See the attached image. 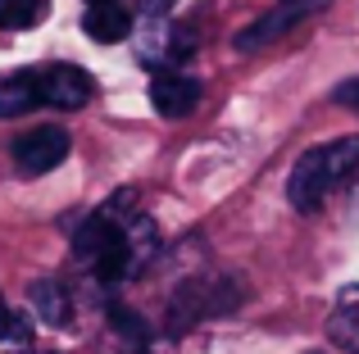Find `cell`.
<instances>
[{"mask_svg":"<svg viewBox=\"0 0 359 354\" xmlns=\"http://www.w3.org/2000/svg\"><path fill=\"white\" fill-rule=\"evenodd\" d=\"M159 255V227L132 191H114L96 213L73 227V259L91 273V282L118 286L141 277Z\"/></svg>","mask_w":359,"mask_h":354,"instance_id":"1","label":"cell"},{"mask_svg":"<svg viewBox=\"0 0 359 354\" xmlns=\"http://www.w3.org/2000/svg\"><path fill=\"white\" fill-rule=\"evenodd\" d=\"M359 173V136H337L314 150H305L296 160V169L287 177V200L296 213H318L332 191H341L346 182Z\"/></svg>","mask_w":359,"mask_h":354,"instance_id":"2","label":"cell"},{"mask_svg":"<svg viewBox=\"0 0 359 354\" xmlns=\"http://www.w3.org/2000/svg\"><path fill=\"white\" fill-rule=\"evenodd\" d=\"M245 300V286L232 273H201V277H187L173 295H168V337H187L196 323L205 318H219V313H232Z\"/></svg>","mask_w":359,"mask_h":354,"instance_id":"3","label":"cell"},{"mask_svg":"<svg viewBox=\"0 0 359 354\" xmlns=\"http://www.w3.org/2000/svg\"><path fill=\"white\" fill-rule=\"evenodd\" d=\"M96 96V82L78 64H41L36 69V100L50 109H82Z\"/></svg>","mask_w":359,"mask_h":354,"instance_id":"4","label":"cell"},{"mask_svg":"<svg viewBox=\"0 0 359 354\" xmlns=\"http://www.w3.org/2000/svg\"><path fill=\"white\" fill-rule=\"evenodd\" d=\"M69 150H73V136L64 132V127H32V132H23L9 146V155H14V164H18L23 177H41V173L60 169V164L69 160Z\"/></svg>","mask_w":359,"mask_h":354,"instance_id":"5","label":"cell"},{"mask_svg":"<svg viewBox=\"0 0 359 354\" xmlns=\"http://www.w3.org/2000/svg\"><path fill=\"white\" fill-rule=\"evenodd\" d=\"M327 0H278L259 23H250L245 32H237V50H264L269 41H278L282 32H291L296 23H305L309 14H318Z\"/></svg>","mask_w":359,"mask_h":354,"instance_id":"6","label":"cell"},{"mask_svg":"<svg viewBox=\"0 0 359 354\" xmlns=\"http://www.w3.org/2000/svg\"><path fill=\"white\" fill-rule=\"evenodd\" d=\"M201 82L196 78H187V73H177V69H164V73H155V82H150V105L159 109L164 118H187V114H196V105H201Z\"/></svg>","mask_w":359,"mask_h":354,"instance_id":"7","label":"cell"},{"mask_svg":"<svg viewBox=\"0 0 359 354\" xmlns=\"http://www.w3.org/2000/svg\"><path fill=\"white\" fill-rule=\"evenodd\" d=\"M27 304L46 327H69L73 323V291L64 286V277H36L27 286Z\"/></svg>","mask_w":359,"mask_h":354,"instance_id":"8","label":"cell"},{"mask_svg":"<svg viewBox=\"0 0 359 354\" xmlns=\"http://www.w3.org/2000/svg\"><path fill=\"white\" fill-rule=\"evenodd\" d=\"M82 32L100 45H118V41L132 36V14L123 5H114V0H96V5L82 14Z\"/></svg>","mask_w":359,"mask_h":354,"instance_id":"9","label":"cell"},{"mask_svg":"<svg viewBox=\"0 0 359 354\" xmlns=\"http://www.w3.org/2000/svg\"><path fill=\"white\" fill-rule=\"evenodd\" d=\"M327 341L346 354H359V286H341L332 313H327Z\"/></svg>","mask_w":359,"mask_h":354,"instance_id":"10","label":"cell"},{"mask_svg":"<svg viewBox=\"0 0 359 354\" xmlns=\"http://www.w3.org/2000/svg\"><path fill=\"white\" fill-rule=\"evenodd\" d=\"M36 69H18L0 78V118H18L27 109H36Z\"/></svg>","mask_w":359,"mask_h":354,"instance_id":"11","label":"cell"},{"mask_svg":"<svg viewBox=\"0 0 359 354\" xmlns=\"http://www.w3.org/2000/svg\"><path fill=\"white\" fill-rule=\"evenodd\" d=\"M32 337H36L32 313H27V309H14V304L0 295V341H5L9 350H23V346H32Z\"/></svg>","mask_w":359,"mask_h":354,"instance_id":"12","label":"cell"},{"mask_svg":"<svg viewBox=\"0 0 359 354\" xmlns=\"http://www.w3.org/2000/svg\"><path fill=\"white\" fill-rule=\"evenodd\" d=\"M46 18V0H0V27L18 32V27H36Z\"/></svg>","mask_w":359,"mask_h":354,"instance_id":"13","label":"cell"},{"mask_svg":"<svg viewBox=\"0 0 359 354\" xmlns=\"http://www.w3.org/2000/svg\"><path fill=\"white\" fill-rule=\"evenodd\" d=\"M109 323H114L123 337L132 341V350H146V346H150V327L128 309V304H109Z\"/></svg>","mask_w":359,"mask_h":354,"instance_id":"14","label":"cell"},{"mask_svg":"<svg viewBox=\"0 0 359 354\" xmlns=\"http://www.w3.org/2000/svg\"><path fill=\"white\" fill-rule=\"evenodd\" d=\"M332 100H337V105H346V109H355V114H359V78L341 82V87L332 91Z\"/></svg>","mask_w":359,"mask_h":354,"instance_id":"15","label":"cell"},{"mask_svg":"<svg viewBox=\"0 0 359 354\" xmlns=\"http://www.w3.org/2000/svg\"><path fill=\"white\" fill-rule=\"evenodd\" d=\"M173 5L177 0H137V14L141 18H164V14H173Z\"/></svg>","mask_w":359,"mask_h":354,"instance_id":"16","label":"cell"},{"mask_svg":"<svg viewBox=\"0 0 359 354\" xmlns=\"http://www.w3.org/2000/svg\"><path fill=\"white\" fill-rule=\"evenodd\" d=\"M309 354H323V350H309Z\"/></svg>","mask_w":359,"mask_h":354,"instance_id":"17","label":"cell"},{"mask_svg":"<svg viewBox=\"0 0 359 354\" xmlns=\"http://www.w3.org/2000/svg\"><path fill=\"white\" fill-rule=\"evenodd\" d=\"M91 5H96V0H91Z\"/></svg>","mask_w":359,"mask_h":354,"instance_id":"18","label":"cell"}]
</instances>
